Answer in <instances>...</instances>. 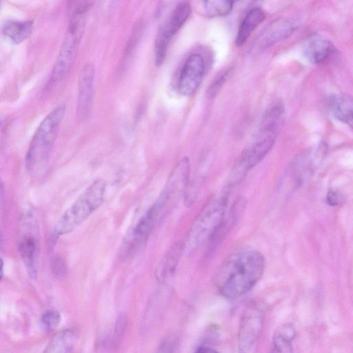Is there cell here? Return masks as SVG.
I'll list each match as a JSON object with an SVG mask.
<instances>
[{"instance_id":"obj_1","label":"cell","mask_w":353,"mask_h":353,"mask_svg":"<svg viewBox=\"0 0 353 353\" xmlns=\"http://www.w3.org/2000/svg\"><path fill=\"white\" fill-rule=\"evenodd\" d=\"M265 268L263 255L252 248H241L230 254L216 274L220 294L230 299L248 292L261 279Z\"/></svg>"},{"instance_id":"obj_2","label":"cell","mask_w":353,"mask_h":353,"mask_svg":"<svg viewBox=\"0 0 353 353\" xmlns=\"http://www.w3.org/2000/svg\"><path fill=\"white\" fill-rule=\"evenodd\" d=\"M65 112V105H59L45 117L34 132L26 156V168L32 176L45 173Z\"/></svg>"},{"instance_id":"obj_3","label":"cell","mask_w":353,"mask_h":353,"mask_svg":"<svg viewBox=\"0 0 353 353\" xmlns=\"http://www.w3.org/2000/svg\"><path fill=\"white\" fill-rule=\"evenodd\" d=\"M281 122L279 119L272 116L263 117L256 134L234 163L226 186L232 189L263 159L275 143Z\"/></svg>"},{"instance_id":"obj_4","label":"cell","mask_w":353,"mask_h":353,"mask_svg":"<svg viewBox=\"0 0 353 353\" xmlns=\"http://www.w3.org/2000/svg\"><path fill=\"white\" fill-rule=\"evenodd\" d=\"M91 2H81L72 10L63 40L56 57L47 83V88L59 84L70 71L77 57L83 35L85 13Z\"/></svg>"},{"instance_id":"obj_5","label":"cell","mask_w":353,"mask_h":353,"mask_svg":"<svg viewBox=\"0 0 353 353\" xmlns=\"http://www.w3.org/2000/svg\"><path fill=\"white\" fill-rule=\"evenodd\" d=\"M230 191L225 187L222 193L212 198L201 209L183 243V251L190 253L206 241L211 240L226 214Z\"/></svg>"},{"instance_id":"obj_6","label":"cell","mask_w":353,"mask_h":353,"mask_svg":"<svg viewBox=\"0 0 353 353\" xmlns=\"http://www.w3.org/2000/svg\"><path fill=\"white\" fill-rule=\"evenodd\" d=\"M105 187L103 179L93 181L61 216L54 227L52 238L71 232L87 219L102 204Z\"/></svg>"},{"instance_id":"obj_7","label":"cell","mask_w":353,"mask_h":353,"mask_svg":"<svg viewBox=\"0 0 353 353\" xmlns=\"http://www.w3.org/2000/svg\"><path fill=\"white\" fill-rule=\"evenodd\" d=\"M263 305L251 302L243 310L237 336L238 353H249L262 331L265 312Z\"/></svg>"},{"instance_id":"obj_8","label":"cell","mask_w":353,"mask_h":353,"mask_svg":"<svg viewBox=\"0 0 353 353\" xmlns=\"http://www.w3.org/2000/svg\"><path fill=\"white\" fill-rule=\"evenodd\" d=\"M191 10L189 3H179L160 28L154 43L156 65L159 66L163 63L172 38L189 18Z\"/></svg>"},{"instance_id":"obj_9","label":"cell","mask_w":353,"mask_h":353,"mask_svg":"<svg viewBox=\"0 0 353 353\" xmlns=\"http://www.w3.org/2000/svg\"><path fill=\"white\" fill-rule=\"evenodd\" d=\"M190 171L189 159L183 157L170 172L161 193L157 199L165 213L172 209L185 194L188 185Z\"/></svg>"},{"instance_id":"obj_10","label":"cell","mask_w":353,"mask_h":353,"mask_svg":"<svg viewBox=\"0 0 353 353\" xmlns=\"http://www.w3.org/2000/svg\"><path fill=\"white\" fill-rule=\"evenodd\" d=\"M165 214L159 203L155 202L147 210L128 234L123 250L125 256L139 249L148 239L155 225Z\"/></svg>"},{"instance_id":"obj_11","label":"cell","mask_w":353,"mask_h":353,"mask_svg":"<svg viewBox=\"0 0 353 353\" xmlns=\"http://www.w3.org/2000/svg\"><path fill=\"white\" fill-rule=\"evenodd\" d=\"M95 68L87 63L82 68L78 83L76 116L79 122H86L92 111L95 82Z\"/></svg>"},{"instance_id":"obj_12","label":"cell","mask_w":353,"mask_h":353,"mask_svg":"<svg viewBox=\"0 0 353 353\" xmlns=\"http://www.w3.org/2000/svg\"><path fill=\"white\" fill-rule=\"evenodd\" d=\"M205 72V61L200 54H192L185 61L178 81L179 92L183 96L193 94L199 87Z\"/></svg>"},{"instance_id":"obj_13","label":"cell","mask_w":353,"mask_h":353,"mask_svg":"<svg viewBox=\"0 0 353 353\" xmlns=\"http://www.w3.org/2000/svg\"><path fill=\"white\" fill-rule=\"evenodd\" d=\"M303 52L311 63L318 65L329 61L334 55L336 48L330 39L316 34L306 41Z\"/></svg>"},{"instance_id":"obj_14","label":"cell","mask_w":353,"mask_h":353,"mask_svg":"<svg viewBox=\"0 0 353 353\" xmlns=\"http://www.w3.org/2000/svg\"><path fill=\"white\" fill-rule=\"evenodd\" d=\"M326 103L335 119L353 128V97L346 94H334L328 97Z\"/></svg>"},{"instance_id":"obj_15","label":"cell","mask_w":353,"mask_h":353,"mask_svg":"<svg viewBox=\"0 0 353 353\" xmlns=\"http://www.w3.org/2000/svg\"><path fill=\"white\" fill-rule=\"evenodd\" d=\"M297 26V22L292 19H279L271 22L261 34L262 46L268 47L286 39Z\"/></svg>"},{"instance_id":"obj_16","label":"cell","mask_w":353,"mask_h":353,"mask_svg":"<svg viewBox=\"0 0 353 353\" xmlns=\"http://www.w3.org/2000/svg\"><path fill=\"white\" fill-rule=\"evenodd\" d=\"M19 252L27 272L32 279L37 277L38 241L34 234L23 235L19 243Z\"/></svg>"},{"instance_id":"obj_17","label":"cell","mask_w":353,"mask_h":353,"mask_svg":"<svg viewBox=\"0 0 353 353\" xmlns=\"http://www.w3.org/2000/svg\"><path fill=\"white\" fill-rule=\"evenodd\" d=\"M296 330L292 323H286L279 326L272 338L270 353H292V341Z\"/></svg>"},{"instance_id":"obj_18","label":"cell","mask_w":353,"mask_h":353,"mask_svg":"<svg viewBox=\"0 0 353 353\" xmlns=\"http://www.w3.org/2000/svg\"><path fill=\"white\" fill-rule=\"evenodd\" d=\"M265 14L259 8L251 9L243 20L236 38V45L242 46L252 32L264 21Z\"/></svg>"},{"instance_id":"obj_19","label":"cell","mask_w":353,"mask_h":353,"mask_svg":"<svg viewBox=\"0 0 353 353\" xmlns=\"http://www.w3.org/2000/svg\"><path fill=\"white\" fill-rule=\"evenodd\" d=\"M33 21L8 20L2 26V33L13 43H19L28 38L33 28Z\"/></svg>"},{"instance_id":"obj_20","label":"cell","mask_w":353,"mask_h":353,"mask_svg":"<svg viewBox=\"0 0 353 353\" xmlns=\"http://www.w3.org/2000/svg\"><path fill=\"white\" fill-rule=\"evenodd\" d=\"M76 340V334L72 330L59 331L52 336L43 353H71Z\"/></svg>"},{"instance_id":"obj_21","label":"cell","mask_w":353,"mask_h":353,"mask_svg":"<svg viewBox=\"0 0 353 353\" xmlns=\"http://www.w3.org/2000/svg\"><path fill=\"white\" fill-rule=\"evenodd\" d=\"M182 252H183V244H180L164 256L159 265L156 273L157 279L159 282L164 283L173 275Z\"/></svg>"},{"instance_id":"obj_22","label":"cell","mask_w":353,"mask_h":353,"mask_svg":"<svg viewBox=\"0 0 353 353\" xmlns=\"http://www.w3.org/2000/svg\"><path fill=\"white\" fill-rule=\"evenodd\" d=\"M207 15L211 17L228 15L233 8V1L226 0H212L203 2Z\"/></svg>"},{"instance_id":"obj_23","label":"cell","mask_w":353,"mask_h":353,"mask_svg":"<svg viewBox=\"0 0 353 353\" xmlns=\"http://www.w3.org/2000/svg\"><path fill=\"white\" fill-rule=\"evenodd\" d=\"M230 73L231 70L228 69L222 72L218 75V77H216V79L211 83L206 92V94L208 98L212 99L217 95V94L221 90L225 82L230 77Z\"/></svg>"},{"instance_id":"obj_24","label":"cell","mask_w":353,"mask_h":353,"mask_svg":"<svg viewBox=\"0 0 353 353\" xmlns=\"http://www.w3.org/2000/svg\"><path fill=\"white\" fill-rule=\"evenodd\" d=\"M50 268L52 274L57 279H62L67 274L66 263L64 259L59 255H54L51 258Z\"/></svg>"},{"instance_id":"obj_25","label":"cell","mask_w":353,"mask_h":353,"mask_svg":"<svg viewBox=\"0 0 353 353\" xmlns=\"http://www.w3.org/2000/svg\"><path fill=\"white\" fill-rule=\"evenodd\" d=\"M139 26L136 27L134 30H133L132 33L131 34L129 40L126 44V47L124 50V52L123 54L121 65V67H125L126 64L128 62V60L130 59V57L132 54V52L134 50L136 43H137V39L139 37V29L138 28Z\"/></svg>"},{"instance_id":"obj_26","label":"cell","mask_w":353,"mask_h":353,"mask_svg":"<svg viewBox=\"0 0 353 353\" xmlns=\"http://www.w3.org/2000/svg\"><path fill=\"white\" fill-rule=\"evenodd\" d=\"M127 325L128 318L126 315L124 314H120L116 321L114 326L113 334V344L114 346H117L120 342L125 332Z\"/></svg>"},{"instance_id":"obj_27","label":"cell","mask_w":353,"mask_h":353,"mask_svg":"<svg viewBox=\"0 0 353 353\" xmlns=\"http://www.w3.org/2000/svg\"><path fill=\"white\" fill-rule=\"evenodd\" d=\"M61 321V315L57 310H49L43 314L41 321L46 328H54Z\"/></svg>"},{"instance_id":"obj_28","label":"cell","mask_w":353,"mask_h":353,"mask_svg":"<svg viewBox=\"0 0 353 353\" xmlns=\"http://www.w3.org/2000/svg\"><path fill=\"white\" fill-rule=\"evenodd\" d=\"M175 346V339L171 336H168L161 342L156 353H174Z\"/></svg>"},{"instance_id":"obj_29","label":"cell","mask_w":353,"mask_h":353,"mask_svg":"<svg viewBox=\"0 0 353 353\" xmlns=\"http://www.w3.org/2000/svg\"><path fill=\"white\" fill-rule=\"evenodd\" d=\"M326 201L331 206H336L342 203L343 197L338 192L330 190L326 196Z\"/></svg>"},{"instance_id":"obj_30","label":"cell","mask_w":353,"mask_h":353,"mask_svg":"<svg viewBox=\"0 0 353 353\" xmlns=\"http://www.w3.org/2000/svg\"><path fill=\"white\" fill-rule=\"evenodd\" d=\"M194 353H219V352L206 345H201L196 348Z\"/></svg>"}]
</instances>
